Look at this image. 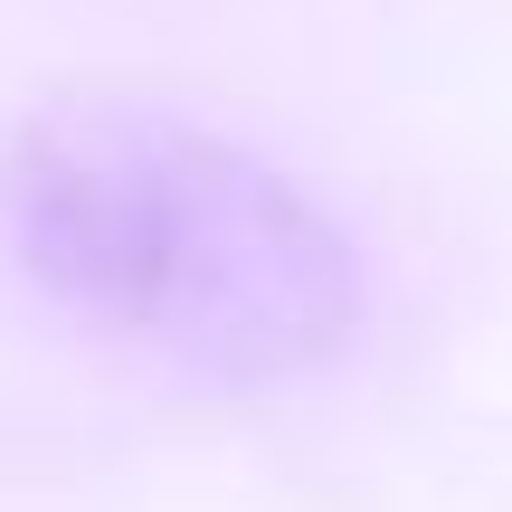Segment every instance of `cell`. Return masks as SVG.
Returning <instances> with one entry per match:
<instances>
[{
  "mask_svg": "<svg viewBox=\"0 0 512 512\" xmlns=\"http://www.w3.org/2000/svg\"><path fill=\"white\" fill-rule=\"evenodd\" d=\"M0 256L105 351L200 389H313L361 361L380 266L266 143L162 95H57L0 143Z\"/></svg>",
  "mask_w": 512,
  "mask_h": 512,
  "instance_id": "1",
  "label": "cell"
}]
</instances>
